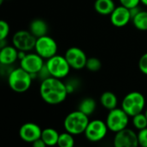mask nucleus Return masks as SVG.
<instances>
[{
  "instance_id": "nucleus-16",
  "label": "nucleus",
  "mask_w": 147,
  "mask_h": 147,
  "mask_svg": "<svg viewBox=\"0 0 147 147\" xmlns=\"http://www.w3.org/2000/svg\"><path fill=\"white\" fill-rule=\"evenodd\" d=\"M29 30L36 38L48 35L49 26L48 24L41 18H36L32 20L29 26Z\"/></svg>"
},
{
  "instance_id": "nucleus-18",
  "label": "nucleus",
  "mask_w": 147,
  "mask_h": 147,
  "mask_svg": "<svg viewBox=\"0 0 147 147\" xmlns=\"http://www.w3.org/2000/svg\"><path fill=\"white\" fill-rule=\"evenodd\" d=\"M60 133L54 128H45L42 131L41 138L44 141L47 146H55L57 145L58 138Z\"/></svg>"
},
{
  "instance_id": "nucleus-33",
  "label": "nucleus",
  "mask_w": 147,
  "mask_h": 147,
  "mask_svg": "<svg viewBox=\"0 0 147 147\" xmlns=\"http://www.w3.org/2000/svg\"><path fill=\"white\" fill-rule=\"evenodd\" d=\"M77 147H82V146H77Z\"/></svg>"
},
{
  "instance_id": "nucleus-32",
  "label": "nucleus",
  "mask_w": 147,
  "mask_h": 147,
  "mask_svg": "<svg viewBox=\"0 0 147 147\" xmlns=\"http://www.w3.org/2000/svg\"><path fill=\"white\" fill-rule=\"evenodd\" d=\"M144 114H145V116H146V118H147V109L145 110V112H144Z\"/></svg>"
},
{
  "instance_id": "nucleus-15",
  "label": "nucleus",
  "mask_w": 147,
  "mask_h": 147,
  "mask_svg": "<svg viewBox=\"0 0 147 147\" xmlns=\"http://www.w3.org/2000/svg\"><path fill=\"white\" fill-rule=\"evenodd\" d=\"M18 59V50L12 45H6L0 49V64L11 66Z\"/></svg>"
},
{
  "instance_id": "nucleus-19",
  "label": "nucleus",
  "mask_w": 147,
  "mask_h": 147,
  "mask_svg": "<svg viewBox=\"0 0 147 147\" xmlns=\"http://www.w3.org/2000/svg\"><path fill=\"white\" fill-rule=\"evenodd\" d=\"M100 101L101 106L109 111L116 108L118 106L117 96L113 92H110V91L104 92L100 98Z\"/></svg>"
},
{
  "instance_id": "nucleus-35",
  "label": "nucleus",
  "mask_w": 147,
  "mask_h": 147,
  "mask_svg": "<svg viewBox=\"0 0 147 147\" xmlns=\"http://www.w3.org/2000/svg\"></svg>"
},
{
  "instance_id": "nucleus-6",
  "label": "nucleus",
  "mask_w": 147,
  "mask_h": 147,
  "mask_svg": "<svg viewBox=\"0 0 147 147\" xmlns=\"http://www.w3.org/2000/svg\"><path fill=\"white\" fill-rule=\"evenodd\" d=\"M129 115L120 107L110 110L106 119V124L109 131L118 132L127 127L129 123Z\"/></svg>"
},
{
  "instance_id": "nucleus-7",
  "label": "nucleus",
  "mask_w": 147,
  "mask_h": 147,
  "mask_svg": "<svg viewBox=\"0 0 147 147\" xmlns=\"http://www.w3.org/2000/svg\"><path fill=\"white\" fill-rule=\"evenodd\" d=\"M34 49L42 59L48 60L56 55L58 46L55 39L46 35L36 38Z\"/></svg>"
},
{
  "instance_id": "nucleus-14",
  "label": "nucleus",
  "mask_w": 147,
  "mask_h": 147,
  "mask_svg": "<svg viewBox=\"0 0 147 147\" xmlns=\"http://www.w3.org/2000/svg\"><path fill=\"white\" fill-rule=\"evenodd\" d=\"M41 127L33 122H27L24 124L19 129L20 138L28 143H33L35 140L41 138L42 135Z\"/></svg>"
},
{
  "instance_id": "nucleus-5",
  "label": "nucleus",
  "mask_w": 147,
  "mask_h": 147,
  "mask_svg": "<svg viewBox=\"0 0 147 147\" xmlns=\"http://www.w3.org/2000/svg\"><path fill=\"white\" fill-rule=\"evenodd\" d=\"M45 65L49 72L50 76L61 80L68 76L71 68L66 58L57 54L48 59Z\"/></svg>"
},
{
  "instance_id": "nucleus-17",
  "label": "nucleus",
  "mask_w": 147,
  "mask_h": 147,
  "mask_svg": "<svg viewBox=\"0 0 147 147\" xmlns=\"http://www.w3.org/2000/svg\"><path fill=\"white\" fill-rule=\"evenodd\" d=\"M94 7L98 14L102 16H110L116 5L113 0H95Z\"/></svg>"
},
{
  "instance_id": "nucleus-24",
  "label": "nucleus",
  "mask_w": 147,
  "mask_h": 147,
  "mask_svg": "<svg viewBox=\"0 0 147 147\" xmlns=\"http://www.w3.org/2000/svg\"><path fill=\"white\" fill-rule=\"evenodd\" d=\"M86 68L90 72H98L101 68V61L96 57L88 58L86 63Z\"/></svg>"
},
{
  "instance_id": "nucleus-11",
  "label": "nucleus",
  "mask_w": 147,
  "mask_h": 147,
  "mask_svg": "<svg viewBox=\"0 0 147 147\" xmlns=\"http://www.w3.org/2000/svg\"><path fill=\"white\" fill-rule=\"evenodd\" d=\"M64 57L73 69L80 70L86 67L88 56L86 53L78 47H71L67 49Z\"/></svg>"
},
{
  "instance_id": "nucleus-12",
  "label": "nucleus",
  "mask_w": 147,
  "mask_h": 147,
  "mask_svg": "<svg viewBox=\"0 0 147 147\" xmlns=\"http://www.w3.org/2000/svg\"><path fill=\"white\" fill-rule=\"evenodd\" d=\"M137 133L130 129L125 128L115 133L113 138V147H138Z\"/></svg>"
},
{
  "instance_id": "nucleus-3",
  "label": "nucleus",
  "mask_w": 147,
  "mask_h": 147,
  "mask_svg": "<svg viewBox=\"0 0 147 147\" xmlns=\"http://www.w3.org/2000/svg\"><path fill=\"white\" fill-rule=\"evenodd\" d=\"M88 116L79 110L69 113L63 121V125L66 131L73 135H80L85 132L89 123Z\"/></svg>"
},
{
  "instance_id": "nucleus-22",
  "label": "nucleus",
  "mask_w": 147,
  "mask_h": 147,
  "mask_svg": "<svg viewBox=\"0 0 147 147\" xmlns=\"http://www.w3.org/2000/svg\"><path fill=\"white\" fill-rule=\"evenodd\" d=\"M57 145L58 147H75V138H74V135L67 131L60 133Z\"/></svg>"
},
{
  "instance_id": "nucleus-20",
  "label": "nucleus",
  "mask_w": 147,
  "mask_h": 147,
  "mask_svg": "<svg viewBox=\"0 0 147 147\" xmlns=\"http://www.w3.org/2000/svg\"><path fill=\"white\" fill-rule=\"evenodd\" d=\"M132 24L134 27L141 31L147 30V11H139L137 15H135L132 19Z\"/></svg>"
},
{
  "instance_id": "nucleus-8",
  "label": "nucleus",
  "mask_w": 147,
  "mask_h": 147,
  "mask_svg": "<svg viewBox=\"0 0 147 147\" xmlns=\"http://www.w3.org/2000/svg\"><path fill=\"white\" fill-rule=\"evenodd\" d=\"M44 59L36 53H27L25 56L20 60V67L26 72L30 74L32 79L37 77V74L44 66Z\"/></svg>"
},
{
  "instance_id": "nucleus-28",
  "label": "nucleus",
  "mask_w": 147,
  "mask_h": 147,
  "mask_svg": "<svg viewBox=\"0 0 147 147\" xmlns=\"http://www.w3.org/2000/svg\"><path fill=\"white\" fill-rule=\"evenodd\" d=\"M120 5H123L128 9H131L134 7L138 6L140 0H119Z\"/></svg>"
},
{
  "instance_id": "nucleus-26",
  "label": "nucleus",
  "mask_w": 147,
  "mask_h": 147,
  "mask_svg": "<svg viewBox=\"0 0 147 147\" xmlns=\"http://www.w3.org/2000/svg\"><path fill=\"white\" fill-rule=\"evenodd\" d=\"M138 145L140 147H147V127L139 130L137 133Z\"/></svg>"
},
{
  "instance_id": "nucleus-31",
  "label": "nucleus",
  "mask_w": 147,
  "mask_h": 147,
  "mask_svg": "<svg viewBox=\"0 0 147 147\" xmlns=\"http://www.w3.org/2000/svg\"><path fill=\"white\" fill-rule=\"evenodd\" d=\"M4 1H5V0H0V6H1V5H3Z\"/></svg>"
},
{
  "instance_id": "nucleus-25",
  "label": "nucleus",
  "mask_w": 147,
  "mask_h": 147,
  "mask_svg": "<svg viewBox=\"0 0 147 147\" xmlns=\"http://www.w3.org/2000/svg\"><path fill=\"white\" fill-rule=\"evenodd\" d=\"M10 34V25L3 19H0V41L6 40Z\"/></svg>"
},
{
  "instance_id": "nucleus-23",
  "label": "nucleus",
  "mask_w": 147,
  "mask_h": 147,
  "mask_svg": "<svg viewBox=\"0 0 147 147\" xmlns=\"http://www.w3.org/2000/svg\"><path fill=\"white\" fill-rule=\"evenodd\" d=\"M132 124L133 126L139 130H142L144 128L147 127V118L144 113H140L138 114H136L132 117Z\"/></svg>"
},
{
  "instance_id": "nucleus-29",
  "label": "nucleus",
  "mask_w": 147,
  "mask_h": 147,
  "mask_svg": "<svg viewBox=\"0 0 147 147\" xmlns=\"http://www.w3.org/2000/svg\"><path fill=\"white\" fill-rule=\"evenodd\" d=\"M32 144V147H47V144L44 143V141L40 138L36 140H35Z\"/></svg>"
},
{
  "instance_id": "nucleus-9",
  "label": "nucleus",
  "mask_w": 147,
  "mask_h": 147,
  "mask_svg": "<svg viewBox=\"0 0 147 147\" xmlns=\"http://www.w3.org/2000/svg\"><path fill=\"white\" fill-rule=\"evenodd\" d=\"M107 131L108 128L105 121L101 119H93L89 121L84 134L90 142H99L106 137Z\"/></svg>"
},
{
  "instance_id": "nucleus-30",
  "label": "nucleus",
  "mask_w": 147,
  "mask_h": 147,
  "mask_svg": "<svg viewBox=\"0 0 147 147\" xmlns=\"http://www.w3.org/2000/svg\"><path fill=\"white\" fill-rule=\"evenodd\" d=\"M140 3L143 4L144 5L147 6V0H140Z\"/></svg>"
},
{
  "instance_id": "nucleus-1",
  "label": "nucleus",
  "mask_w": 147,
  "mask_h": 147,
  "mask_svg": "<svg viewBox=\"0 0 147 147\" xmlns=\"http://www.w3.org/2000/svg\"><path fill=\"white\" fill-rule=\"evenodd\" d=\"M39 93L43 101L49 105L61 104L68 94L66 84L61 79L52 76L42 81Z\"/></svg>"
},
{
  "instance_id": "nucleus-27",
  "label": "nucleus",
  "mask_w": 147,
  "mask_h": 147,
  "mask_svg": "<svg viewBox=\"0 0 147 147\" xmlns=\"http://www.w3.org/2000/svg\"><path fill=\"white\" fill-rule=\"evenodd\" d=\"M138 68L144 74V75L147 76V53H144L139 58Z\"/></svg>"
},
{
  "instance_id": "nucleus-34",
  "label": "nucleus",
  "mask_w": 147,
  "mask_h": 147,
  "mask_svg": "<svg viewBox=\"0 0 147 147\" xmlns=\"http://www.w3.org/2000/svg\"><path fill=\"white\" fill-rule=\"evenodd\" d=\"M6 1H9V0H6Z\"/></svg>"
},
{
  "instance_id": "nucleus-4",
  "label": "nucleus",
  "mask_w": 147,
  "mask_h": 147,
  "mask_svg": "<svg viewBox=\"0 0 147 147\" xmlns=\"http://www.w3.org/2000/svg\"><path fill=\"white\" fill-rule=\"evenodd\" d=\"M144 107L145 98L138 91L128 93L121 101V108L130 117H133L134 115L142 113Z\"/></svg>"
},
{
  "instance_id": "nucleus-2",
  "label": "nucleus",
  "mask_w": 147,
  "mask_h": 147,
  "mask_svg": "<svg viewBox=\"0 0 147 147\" xmlns=\"http://www.w3.org/2000/svg\"><path fill=\"white\" fill-rule=\"evenodd\" d=\"M30 74L26 72L21 67L14 68L8 76V85L11 89L16 93L23 94L30 89L32 84Z\"/></svg>"
},
{
  "instance_id": "nucleus-10",
  "label": "nucleus",
  "mask_w": 147,
  "mask_h": 147,
  "mask_svg": "<svg viewBox=\"0 0 147 147\" xmlns=\"http://www.w3.org/2000/svg\"><path fill=\"white\" fill-rule=\"evenodd\" d=\"M36 37L30 30H18L12 36V44L18 50L29 52L35 49Z\"/></svg>"
},
{
  "instance_id": "nucleus-13",
  "label": "nucleus",
  "mask_w": 147,
  "mask_h": 147,
  "mask_svg": "<svg viewBox=\"0 0 147 147\" xmlns=\"http://www.w3.org/2000/svg\"><path fill=\"white\" fill-rule=\"evenodd\" d=\"M131 20L130 10L123 5L116 6L110 15V21L115 27L121 28L129 24Z\"/></svg>"
},
{
  "instance_id": "nucleus-21",
  "label": "nucleus",
  "mask_w": 147,
  "mask_h": 147,
  "mask_svg": "<svg viewBox=\"0 0 147 147\" xmlns=\"http://www.w3.org/2000/svg\"><path fill=\"white\" fill-rule=\"evenodd\" d=\"M96 109V101L90 97L83 99L78 107V110L83 113L84 114L88 115V117L94 113V112Z\"/></svg>"
}]
</instances>
